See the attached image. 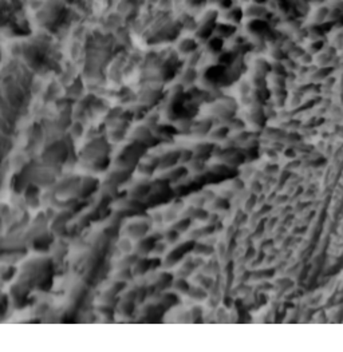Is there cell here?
Returning <instances> with one entry per match:
<instances>
[{
    "label": "cell",
    "instance_id": "277c9868",
    "mask_svg": "<svg viewBox=\"0 0 343 352\" xmlns=\"http://www.w3.org/2000/svg\"><path fill=\"white\" fill-rule=\"evenodd\" d=\"M280 6L283 7V8H288V7H290V4H287V2H284V0H283V2L280 3Z\"/></svg>",
    "mask_w": 343,
    "mask_h": 352
},
{
    "label": "cell",
    "instance_id": "7a4b0ae2",
    "mask_svg": "<svg viewBox=\"0 0 343 352\" xmlns=\"http://www.w3.org/2000/svg\"><path fill=\"white\" fill-rule=\"evenodd\" d=\"M210 44H212V48H215V50H220V48H221V40H220V39L213 40V42H212Z\"/></svg>",
    "mask_w": 343,
    "mask_h": 352
},
{
    "label": "cell",
    "instance_id": "5b68a950",
    "mask_svg": "<svg viewBox=\"0 0 343 352\" xmlns=\"http://www.w3.org/2000/svg\"><path fill=\"white\" fill-rule=\"evenodd\" d=\"M256 2H257V3H264L265 0H256Z\"/></svg>",
    "mask_w": 343,
    "mask_h": 352
},
{
    "label": "cell",
    "instance_id": "6da1fadb",
    "mask_svg": "<svg viewBox=\"0 0 343 352\" xmlns=\"http://www.w3.org/2000/svg\"><path fill=\"white\" fill-rule=\"evenodd\" d=\"M267 28H268V26H267V23L263 22V20H253L251 23V29L255 32H264Z\"/></svg>",
    "mask_w": 343,
    "mask_h": 352
},
{
    "label": "cell",
    "instance_id": "3957f363",
    "mask_svg": "<svg viewBox=\"0 0 343 352\" xmlns=\"http://www.w3.org/2000/svg\"><path fill=\"white\" fill-rule=\"evenodd\" d=\"M221 31L225 32L226 35H228V34H232V32H233V31H235V28H233V27H228V26H225V27H221Z\"/></svg>",
    "mask_w": 343,
    "mask_h": 352
}]
</instances>
